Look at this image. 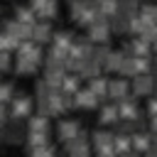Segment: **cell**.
Returning a JSON list of instances; mask_svg holds the SVG:
<instances>
[{"label":"cell","mask_w":157,"mask_h":157,"mask_svg":"<svg viewBox=\"0 0 157 157\" xmlns=\"http://www.w3.org/2000/svg\"><path fill=\"white\" fill-rule=\"evenodd\" d=\"M32 110H34V98L27 93H15L12 101L7 103V115L12 120H25L32 115Z\"/></svg>","instance_id":"1"},{"label":"cell","mask_w":157,"mask_h":157,"mask_svg":"<svg viewBox=\"0 0 157 157\" xmlns=\"http://www.w3.org/2000/svg\"><path fill=\"white\" fill-rule=\"evenodd\" d=\"M64 152L66 157H93V150H91V140H88V132L81 128L78 135L69 142H64Z\"/></svg>","instance_id":"2"},{"label":"cell","mask_w":157,"mask_h":157,"mask_svg":"<svg viewBox=\"0 0 157 157\" xmlns=\"http://www.w3.org/2000/svg\"><path fill=\"white\" fill-rule=\"evenodd\" d=\"M157 86V78L152 74H137L130 78V96L135 98H150Z\"/></svg>","instance_id":"3"},{"label":"cell","mask_w":157,"mask_h":157,"mask_svg":"<svg viewBox=\"0 0 157 157\" xmlns=\"http://www.w3.org/2000/svg\"><path fill=\"white\" fill-rule=\"evenodd\" d=\"M128 96H130V78H125V76H120V74H113V76L108 78L105 98L113 101V103H118V101H123V98H128Z\"/></svg>","instance_id":"4"},{"label":"cell","mask_w":157,"mask_h":157,"mask_svg":"<svg viewBox=\"0 0 157 157\" xmlns=\"http://www.w3.org/2000/svg\"><path fill=\"white\" fill-rule=\"evenodd\" d=\"M22 140H25L22 120H12V118H7V123L0 128V142H5V145H20Z\"/></svg>","instance_id":"5"},{"label":"cell","mask_w":157,"mask_h":157,"mask_svg":"<svg viewBox=\"0 0 157 157\" xmlns=\"http://www.w3.org/2000/svg\"><path fill=\"white\" fill-rule=\"evenodd\" d=\"M86 37L93 42V44H108L110 37H113V29H110V22L108 20H96L93 25L86 27Z\"/></svg>","instance_id":"6"},{"label":"cell","mask_w":157,"mask_h":157,"mask_svg":"<svg viewBox=\"0 0 157 157\" xmlns=\"http://www.w3.org/2000/svg\"><path fill=\"white\" fill-rule=\"evenodd\" d=\"M78 130H81V120H76V118H61L59 123H56V140L64 145V142H69V140H74L76 135H78Z\"/></svg>","instance_id":"7"},{"label":"cell","mask_w":157,"mask_h":157,"mask_svg":"<svg viewBox=\"0 0 157 157\" xmlns=\"http://www.w3.org/2000/svg\"><path fill=\"white\" fill-rule=\"evenodd\" d=\"M71 44H74V34H71L69 29H59V32H54V34H52V49H49V52L64 59V56L69 54Z\"/></svg>","instance_id":"8"},{"label":"cell","mask_w":157,"mask_h":157,"mask_svg":"<svg viewBox=\"0 0 157 157\" xmlns=\"http://www.w3.org/2000/svg\"><path fill=\"white\" fill-rule=\"evenodd\" d=\"M103 101L96 96V93H91L88 88H78L76 93H74V108H81V110H93V108H98Z\"/></svg>","instance_id":"9"},{"label":"cell","mask_w":157,"mask_h":157,"mask_svg":"<svg viewBox=\"0 0 157 157\" xmlns=\"http://www.w3.org/2000/svg\"><path fill=\"white\" fill-rule=\"evenodd\" d=\"M123 52H128L132 56H152V44L147 39H142L140 34H135V37L128 39V44L123 47Z\"/></svg>","instance_id":"10"},{"label":"cell","mask_w":157,"mask_h":157,"mask_svg":"<svg viewBox=\"0 0 157 157\" xmlns=\"http://www.w3.org/2000/svg\"><path fill=\"white\" fill-rule=\"evenodd\" d=\"M52 34H54L52 22H47V20H37V22L32 25V34H29V39L37 42V44H49V42H52Z\"/></svg>","instance_id":"11"},{"label":"cell","mask_w":157,"mask_h":157,"mask_svg":"<svg viewBox=\"0 0 157 157\" xmlns=\"http://www.w3.org/2000/svg\"><path fill=\"white\" fill-rule=\"evenodd\" d=\"M118 115L125 118V120H140L142 113H140V105L135 101V96H128L123 101H118Z\"/></svg>","instance_id":"12"},{"label":"cell","mask_w":157,"mask_h":157,"mask_svg":"<svg viewBox=\"0 0 157 157\" xmlns=\"http://www.w3.org/2000/svg\"><path fill=\"white\" fill-rule=\"evenodd\" d=\"M120 120V115H118V103H101L98 105V125H103V128H108V125H115Z\"/></svg>","instance_id":"13"},{"label":"cell","mask_w":157,"mask_h":157,"mask_svg":"<svg viewBox=\"0 0 157 157\" xmlns=\"http://www.w3.org/2000/svg\"><path fill=\"white\" fill-rule=\"evenodd\" d=\"M130 142H132V150L142 155L145 150H150V147H152V142H155V135H152L150 130L140 128V130H135V132L130 135Z\"/></svg>","instance_id":"14"},{"label":"cell","mask_w":157,"mask_h":157,"mask_svg":"<svg viewBox=\"0 0 157 157\" xmlns=\"http://www.w3.org/2000/svg\"><path fill=\"white\" fill-rule=\"evenodd\" d=\"M32 10H34L37 20L52 22V20L59 15V2H56V0H42V2H37V5H32Z\"/></svg>","instance_id":"15"},{"label":"cell","mask_w":157,"mask_h":157,"mask_svg":"<svg viewBox=\"0 0 157 157\" xmlns=\"http://www.w3.org/2000/svg\"><path fill=\"white\" fill-rule=\"evenodd\" d=\"M130 17L132 15H123V12H115L108 22H110V29L113 34H120V37H130Z\"/></svg>","instance_id":"16"},{"label":"cell","mask_w":157,"mask_h":157,"mask_svg":"<svg viewBox=\"0 0 157 157\" xmlns=\"http://www.w3.org/2000/svg\"><path fill=\"white\" fill-rule=\"evenodd\" d=\"M2 32H7V34H12L15 39H29V34H32V25H25V22H17V20H10V22H5V29Z\"/></svg>","instance_id":"17"},{"label":"cell","mask_w":157,"mask_h":157,"mask_svg":"<svg viewBox=\"0 0 157 157\" xmlns=\"http://www.w3.org/2000/svg\"><path fill=\"white\" fill-rule=\"evenodd\" d=\"M12 69H15L17 76H32V74H37L39 64L32 61V59H27V56H15L12 59Z\"/></svg>","instance_id":"18"},{"label":"cell","mask_w":157,"mask_h":157,"mask_svg":"<svg viewBox=\"0 0 157 157\" xmlns=\"http://www.w3.org/2000/svg\"><path fill=\"white\" fill-rule=\"evenodd\" d=\"M113 130H108V128H96L91 135H88V140H91V150H96V147H105V145H113Z\"/></svg>","instance_id":"19"},{"label":"cell","mask_w":157,"mask_h":157,"mask_svg":"<svg viewBox=\"0 0 157 157\" xmlns=\"http://www.w3.org/2000/svg\"><path fill=\"white\" fill-rule=\"evenodd\" d=\"M49 130H52V118L39 113L27 118V132H49Z\"/></svg>","instance_id":"20"},{"label":"cell","mask_w":157,"mask_h":157,"mask_svg":"<svg viewBox=\"0 0 157 157\" xmlns=\"http://www.w3.org/2000/svg\"><path fill=\"white\" fill-rule=\"evenodd\" d=\"M123 56H125L123 49H110L108 59L103 61V71H108V74H118V71H120V64H123Z\"/></svg>","instance_id":"21"},{"label":"cell","mask_w":157,"mask_h":157,"mask_svg":"<svg viewBox=\"0 0 157 157\" xmlns=\"http://www.w3.org/2000/svg\"><path fill=\"white\" fill-rule=\"evenodd\" d=\"M81 78H93V76H98V74H103V69H101V64L98 61H93L91 56H86L83 61H81V66H78V71H76Z\"/></svg>","instance_id":"22"},{"label":"cell","mask_w":157,"mask_h":157,"mask_svg":"<svg viewBox=\"0 0 157 157\" xmlns=\"http://www.w3.org/2000/svg\"><path fill=\"white\" fill-rule=\"evenodd\" d=\"M91 93H96L101 101H105V91H108V76H103V74H98V76H93V78H88V86H86Z\"/></svg>","instance_id":"23"},{"label":"cell","mask_w":157,"mask_h":157,"mask_svg":"<svg viewBox=\"0 0 157 157\" xmlns=\"http://www.w3.org/2000/svg\"><path fill=\"white\" fill-rule=\"evenodd\" d=\"M78 88H81V76H78V74L66 71V74H64V78H61V88H59V91H64V93L74 96Z\"/></svg>","instance_id":"24"},{"label":"cell","mask_w":157,"mask_h":157,"mask_svg":"<svg viewBox=\"0 0 157 157\" xmlns=\"http://www.w3.org/2000/svg\"><path fill=\"white\" fill-rule=\"evenodd\" d=\"M25 145H27V152L37 150V147H44V145H49V132H27Z\"/></svg>","instance_id":"25"},{"label":"cell","mask_w":157,"mask_h":157,"mask_svg":"<svg viewBox=\"0 0 157 157\" xmlns=\"http://www.w3.org/2000/svg\"><path fill=\"white\" fill-rule=\"evenodd\" d=\"M15 20L17 22H25V25H34L37 22V15H34L32 5H15Z\"/></svg>","instance_id":"26"},{"label":"cell","mask_w":157,"mask_h":157,"mask_svg":"<svg viewBox=\"0 0 157 157\" xmlns=\"http://www.w3.org/2000/svg\"><path fill=\"white\" fill-rule=\"evenodd\" d=\"M113 150H115L118 155H123V152H130V150H132V142H130V135H123V132H115V135H113Z\"/></svg>","instance_id":"27"},{"label":"cell","mask_w":157,"mask_h":157,"mask_svg":"<svg viewBox=\"0 0 157 157\" xmlns=\"http://www.w3.org/2000/svg\"><path fill=\"white\" fill-rule=\"evenodd\" d=\"M140 17H145L147 22H157V2H140V10H137Z\"/></svg>","instance_id":"28"},{"label":"cell","mask_w":157,"mask_h":157,"mask_svg":"<svg viewBox=\"0 0 157 157\" xmlns=\"http://www.w3.org/2000/svg\"><path fill=\"white\" fill-rule=\"evenodd\" d=\"M115 2H118V12H123V15H137L142 0H115Z\"/></svg>","instance_id":"29"},{"label":"cell","mask_w":157,"mask_h":157,"mask_svg":"<svg viewBox=\"0 0 157 157\" xmlns=\"http://www.w3.org/2000/svg\"><path fill=\"white\" fill-rule=\"evenodd\" d=\"M52 93H54V88H52V86H49L44 78H39V81L34 83V98H37V101H42V98H49Z\"/></svg>","instance_id":"30"},{"label":"cell","mask_w":157,"mask_h":157,"mask_svg":"<svg viewBox=\"0 0 157 157\" xmlns=\"http://www.w3.org/2000/svg\"><path fill=\"white\" fill-rule=\"evenodd\" d=\"M15 96V86L12 83H0V105H7Z\"/></svg>","instance_id":"31"},{"label":"cell","mask_w":157,"mask_h":157,"mask_svg":"<svg viewBox=\"0 0 157 157\" xmlns=\"http://www.w3.org/2000/svg\"><path fill=\"white\" fill-rule=\"evenodd\" d=\"M10 69H12V56H10V52L0 49V74H5Z\"/></svg>","instance_id":"32"},{"label":"cell","mask_w":157,"mask_h":157,"mask_svg":"<svg viewBox=\"0 0 157 157\" xmlns=\"http://www.w3.org/2000/svg\"><path fill=\"white\" fill-rule=\"evenodd\" d=\"M96 157H118V152L113 150V145H105V147H96L93 150Z\"/></svg>","instance_id":"33"},{"label":"cell","mask_w":157,"mask_h":157,"mask_svg":"<svg viewBox=\"0 0 157 157\" xmlns=\"http://www.w3.org/2000/svg\"><path fill=\"white\" fill-rule=\"evenodd\" d=\"M150 115H157V98H155V96L147 98V118H150Z\"/></svg>","instance_id":"34"},{"label":"cell","mask_w":157,"mask_h":157,"mask_svg":"<svg viewBox=\"0 0 157 157\" xmlns=\"http://www.w3.org/2000/svg\"><path fill=\"white\" fill-rule=\"evenodd\" d=\"M147 130H150L152 135H157V115H150V120H147Z\"/></svg>","instance_id":"35"},{"label":"cell","mask_w":157,"mask_h":157,"mask_svg":"<svg viewBox=\"0 0 157 157\" xmlns=\"http://www.w3.org/2000/svg\"><path fill=\"white\" fill-rule=\"evenodd\" d=\"M7 118H10V115H7V108H5V105H0V128L7 123Z\"/></svg>","instance_id":"36"},{"label":"cell","mask_w":157,"mask_h":157,"mask_svg":"<svg viewBox=\"0 0 157 157\" xmlns=\"http://www.w3.org/2000/svg\"><path fill=\"white\" fill-rule=\"evenodd\" d=\"M142 157H157V150H155V147H150V150H145V152H142Z\"/></svg>","instance_id":"37"},{"label":"cell","mask_w":157,"mask_h":157,"mask_svg":"<svg viewBox=\"0 0 157 157\" xmlns=\"http://www.w3.org/2000/svg\"><path fill=\"white\" fill-rule=\"evenodd\" d=\"M118 157H142V155L135 152V150H130V152H123V155H118Z\"/></svg>","instance_id":"38"},{"label":"cell","mask_w":157,"mask_h":157,"mask_svg":"<svg viewBox=\"0 0 157 157\" xmlns=\"http://www.w3.org/2000/svg\"><path fill=\"white\" fill-rule=\"evenodd\" d=\"M155 78H157V59H152V71H150Z\"/></svg>","instance_id":"39"},{"label":"cell","mask_w":157,"mask_h":157,"mask_svg":"<svg viewBox=\"0 0 157 157\" xmlns=\"http://www.w3.org/2000/svg\"><path fill=\"white\" fill-rule=\"evenodd\" d=\"M152 52L157 54V37H155V42H152Z\"/></svg>","instance_id":"40"},{"label":"cell","mask_w":157,"mask_h":157,"mask_svg":"<svg viewBox=\"0 0 157 157\" xmlns=\"http://www.w3.org/2000/svg\"><path fill=\"white\" fill-rule=\"evenodd\" d=\"M96 5H103V2H110V0H93Z\"/></svg>","instance_id":"41"},{"label":"cell","mask_w":157,"mask_h":157,"mask_svg":"<svg viewBox=\"0 0 157 157\" xmlns=\"http://www.w3.org/2000/svg\"><path fill=\"white\" fill-rule=\"evenodd\" d=\"M152 147H155V150H157V135H155V142H152Z\"/></svg>","instance_id":"42"},{"label":"cell","mask_w":157,"mask_h":157,"mask_svg":"<svg viewBox=\"0 0 157 157\" xmlns=\"http://www.w3.org/2000/svg\"><path fill=\"white\" fill-rule=\"evenodd\" d=\"M152 96H155V98H157V86H155V91H152Z\"/></svg>","instance_id":"43"},{"label":"cell","mask_w":157,"mask_h":157,"mask_svg":"<svg viewBox=\"0 0 157 157\" xmlns=\"http://www.w3.org/2000/svg\"><path fill=\"white\" fill-rule=\"evenodd\" d=\"M69 2H71V0H69Z\"/></svg>","instance_id":"44"}]
</instances>
